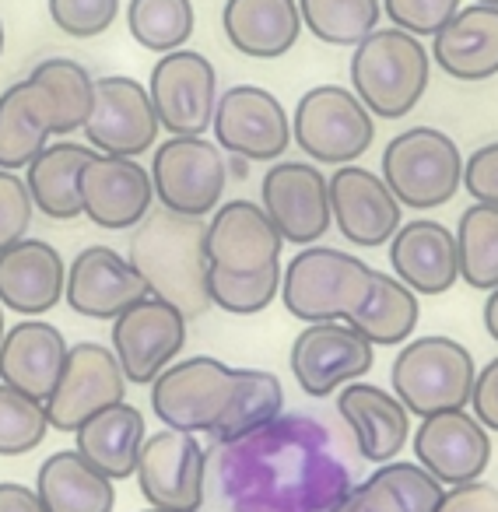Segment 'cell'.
Segmentation results:
<instances>
[{
  "instance_id": "cell-1",
  "label": "cell",
  "mask_w": 498,
  "mask_h": 512,
  "mask_svg": "<svg viewBox=\"0 0 498 512\" xmlns=\"http://www.w3.org/2000/svg\"><path fill=\"white\" fill-rule=\"evenodd\" d=\"M130 264L144 278L151 295L172 302L179 313H207V253L200 218H183L172 211H155L137 225L130 239Z\"/></svg>"
},
{
  "instance_id": "cell-2",
  "label": "cell",
  "mask_w": 498,
  "mask_h": 512,
  "mask_svg": "<svg viewBox=\"0 0 498 512\" xmlns=\"http://www.w3.org/2000/svg\"><path fill=\"white\" fill-rule=\"evenodd\" d=\"M432 60L418 36L404 29H376L351 53V92L379 120H404L421 102Z\"/></svg>"
},
{
  "instance_id": "cell-3",
  "label": "cell",
  "mask_w": 498,
  "mask_h": 512,
  "mask_svg": "<svg viewBox=\"0 0 498 512\" xmlns=\"http://www.w3.org/2000/svg\"><path fill=\"white\" fill-rule=\"evenodd\" d=\"M372 267L334 246H302L281 274V302L302 323H344L372 288Z\"/></svg>"
},
{
  "instance_id": "cell-4",
  "label": "cell",
  "mask_w": 498,
  "mask_h": 512,
  "mask_svg": "<svg viewBox=\"0 0 498 512\" xmlns=\"http://www.w3.org/2000/svg\"><path fill=\"white\" fill-rule=\"evenodd\" d=\"M474 379V355L460 341L439 334L407 341L390 365L393 397L407 407V414H418V418L463 411L474 393Z\"/></svg>"
},
{
  "instance_id": "cell-5",
  "label": "cell",
  "mask_w": 498,
  "mask_h": 512,
  "mask_svg": "<svg viewBox=\"0 0 498 512\" xmlns=\"http://www.w3.org/2000/svg\"><path fill=\"white\" fill-rule=\"evenodd\" d=\"M383 183L404 207L432 211L463 186V155L442 130L411 127L383 148Z\"/></svg>"
},
{
  "instance_id": "cell-6",
  "label": "cell",
  "mask_w": 498,
  "mask_h": 512,
  "mask_svg": "<svg viewBox=\"0 0 498 512\" xmlns=\"http://www.w3.org/2000/svg\"><path fill=\"white\" fill-rule=\"evenodd\" d=\"M292 137L313 162L355 165L376 141V116L351 88L316 85L295 106Z\"/></svg>"
},
{
  "instance_id": "cell-7",
  "label": "cell",
  "mask_w": 498,
  "mask_h": 512,
  "mask_svg": "<svg viewBox=\"0 0 498 512\" xmlns=\"http://www.w3.org/2000/svg\"><path fill=\"white\" fill-rule=\"evenodd\" d=\"M148 172L158 204L183 218L214 214L225 197V151L207 137H169L155 148Z\"/></svg>"
},
{
  "instance_id": "cell-8",
  "label": "cell",
  "mask_w": 498,
  "mask_h": 512,
  "mask_svg": "<svg viewBox=\"0 0 498 512\" xmlns=\"http://www.w3.org/2000/svg\"><path fill=\"white\" fill-rule=\"evenodd\" d=\"M235 397V369L211 355L172 362L151 383V411L165 428L200 435L214 432Z\"/></svg>"
},
{
  "instance_id": "cell-9",
  "label": "cell",
  "mask_w": 498,
  "mask_h": 512,
  "mask_svg": "<svg viewBox=\"0 0 498 512\" xmlns=\"http://www.w3.org/2000/svg\"><path fill=\"white\" fill-rule=\"evenodd\" d=\"M186 316L172 302L148 295L113 320L109 348L120 362L127 383L151 386L183 351Z\"/></svg>"
},
{
  "instance_id": "cell-10",
  "label": "cell",
  "mask_w": 498,
  "mask_h": 512,
  "mask_svg": "<svg viewBox=\"0 0 498 512\" xmlns=\"http://www.w3.org/2000/svg\"><path fill=\"white\" fill-rule=\"evenodd\" d=\"M214 144L246 162H278L292 144V116L257 85H232L218 95L214 106Z\"/></svg>"
},
{
  "instance_id": "cell-11",
  "label": "cell",
  "mask_w": 498,
  "mask_h": 512,
  "mask_svg": "<svg viewBox=\"0 0 498 512\" xmlns=\"http://www.w3.org/2000/svg\"><path fill=\"white\" fill-rule=\"evenodd\" d=\"M148 95L155 116L172 137H204L218 106V74L197 50L162 53L151 67Z\"/></svg>"
},
{
  "instance_id": "cell-12",
  "label": "cell",
  "mask_w": 498,
  "mask_h": 512,
  "mask_svg": "<svg viewBox=\"0 0 498 512\" xmlns=\"http://www.w3.org/2000/svg\"><path fill=\"white\" fill-rule=\"evenodd\" d=\"M155 106H151L148 85L127 78V74H109L95 81L92 116L85 123V141L99 155L116 158H141L158 144Z\"/></svg>"
},
{
  "instance_id": "cell-13",
  "label": "cell",
  "mask_w": 498,
  "mask_h": 512,
  "mask_svg": "<svg viewBox=\"0 0 498 512\" xmlns=\"http://www.w3.org/2000/svg\"><path fill=\"white\" fill-rule=\"evenodd\" d=\"M127 397V376L116 362L113 348L81 341L67 351L57 390L46 400V418L57 432H78L88 418Z\"/></svg>"
},
{
  "instance_id": "cell-14",
  "label": "cell",
  "mask_w": 498,
  "mask_h": 512,
  "mask_svg": "<svg viewBox=\"0 0 498 512\" xmlns=\"http://www.w3.org/2000/svg\"><path fill=\"white\" fill-rule=\"evenodd\" d=\"M207 456L197 435L162 428L148 435L137 456V488L151 509L197 512L204 505Z\"/></svg>"
},
{
  "instance_id": "cell-15",
  "label": "cell",
  "mask_w": 498,
  "mask_h": 512,
  "mask_svg": "<svg viewBox=\"0 0 498 512\" xmlns=\"http://www.w3.org/2000/svg\"><path fill=\"white\" fill-rule=\"evenodd\" d=\"M376 362V344L351 323H306L292 344V372L306 397H334Z\"/></svg>"
},
{
  "instance_id": "cell-16",
  "label": "cell",
  "mask_w": 498,
  "mask_h": 512,
  "mask_svg": "<svg viewBox=\"0 0 498 512\" xmlns=\"http://www.w3.org/2000/svg\"><path fill=\"white\" fill-rule=\"evenodd\" d=\"M267 218L285 242L313 246L330 232V183L313 162H274L260 183Z\"/></svg>"
},
{
  "instance_id": "cell-17",
  "label": "cell",
  "mask_w": 498,
  "mask_h": 512,
  "mask_svg": "<svg viewBox=\"0 0 498 512\" xmlns=\"http://www.w3.org/2000/svg\"><path fill=\"white\" fill-rule=\"evenodd\" d=\"M285 239L267 218V211L253 200H228L218 204L204 225L207 267L225 274H260L281 264Z\"/></svg>"
},
{
  "instance_id": "cell-18",
  "label": "cell",
  "mask_w": 498,
  "mask_h": 512,
  "mask_svg": "<svg viewBox=\"0 0 498 512\" xmlns=\"http://www.w3.org/2000/svg\"><path fill=\"white\" fill-rule=\"evenodd\" d=\"M414 456L442 488L481 481L491 463L488 428L463 407V411H442L418 421L414 432Z\"/></svg>"
},
{
  "instance_id": "cell-19",
  "label": "cell",
  "mask_w": 498,
  "mask_h": 512,
  "mask_svg": "<svg viewBox=\"0 0 498 512\" xmlns=\"http://www.w3.org/2000/svg\"><path fill=\"white\" fill-rule=\"evenodd\" d=\"M151 204H155L151 172L137 158L95 151V158L81 172V211L92 225L127 232L148 218Z\"/></svg>"
},
{
  "instance_id": "cell-20",
  "label": "cell",
  "mask_w": 498,
  "mask_h": 512,
  "mask_svg": "<svg viewBox=\"0 0 498 512\" xmlns=\"http://www.w3.org/2000/svg\"><path fill=\"white\" fill-rule=\"evenodd\" d=\"M330 183V218L337 232L362 249H379L400 228V200L379 172L362 165H341Z\"/></svg>"
},
{
  "instance_id": "cell-21",
  "label": "cell",
  "mask_w": 498,
  "mask_h": 512,
  "mask_svg": "<svg viewBox=\"0 0 498 512\" xmlns=\"http://www.w3.org/2000/svg\"><path fill=\"white\" fill-rule=\"evenodd\" d=\"M148 285L127 256L109 246H88L67 267L64 299L88 320H116L123 309L148 299Z\"/></svg>"
},
{
  "instance_id": "cell-22",
  "label": "cell",
  "mask_w": 498,
  "mask_h": 512,
  "mask_svg": "<svg viewBox=\"0 0 498 512\" xmlns=\"http://www.w3.org/2000/svg\"><path fill=\"white\" fill-rule=\"evenodd\" d=\"M64 256L43 239H22L0 253V306L39 320L64 299Z\"/></svg>"
},
{
  "instance_id": "cell-23",
  "label": "cell",
  "mask_w": 498,
  "mask_h": 512,
  "mask_svg": "<svg viewBox=\"0 0 498 512\" xmlns=\"http://www.w3.org/2000/svg\"><path fill=\"white\" fill-rule=\"evenodd\" d=\"M67 341L53 323L46 320H22L0 341V383L25 397L46 400L57 390V379L67 362Z\"/></svg>"
},
{
  "instance_id": "cell-24",
  "label": "cell",
  "mask_w": 498,
  "mask_h": 512,
  "mask_svg": "<svg viewBox=\"0 0 498 512\" xmlns=\"http://www.w3.org/2000/svg\"><path fill=\"white\" fill-rule=\"evenodd\" d=\"M390 267L414 295H442L460 278L456 235L432 218H414L390 239Z\"/></svg>"
},
{
  "instance_id": "cell-25",
  "label": "cell",
  "mask_w": 498,
  "mask_h": 512,
  "mask_svg": "<svg viewBox=\"0 0 498 512\" xmlns=\"http://www.w3.org/2000/svg\"><path fill=\"white\" fill-rule=\"evenodd\" d=\"M337 411L355 435L358 456L369 463H390L411 439V414L383 386L348 383L337 393Z\"/></svg>"
},
{
  "instance_id": "cell-26",
  "label": "cell",
  "mask_w": 498,
  "mask_h": 512,
  "mask_svg": "<svg viewBox=\"0 0 498 512\" xmlns=\"http://www.w3.org/2000/svg\"><path fill=\"white\" fill-rule=\"evenodd\" d=\"M221 29L235 53L249 60H278L299 43V0H225Z\"/></svg>"
},
{
  "instance_id": "cell-27",
  "label": "cell",
  "mask_w": 498,
  "mask_h": 512,
  "mask_svg": "<svg viewBox=\"0 0 498 512\" xmlns=\"http://www.w3.org/2000/svg\"><path fill=\"white\" fill-rule=\"evenodd\" d=\"M432 60L446 78L488 81L498 74V8L467 4L432 36Z\"/></svg>"
},
{
  "instance_id": "cell-28",
  "label": "cell",
  "mask_w": 498,
  "mask_h": 512,
  "mask_svg": "<svg viewBox=\"0 0 498 512\" xmlns=\"http://www.w3.org/2000/svg\"><path fill=\"white\" fill-rule=\"evenodd\" d=\"M57 106L39 81L25 78L0 95V169L18 172L50 144Z\"/></svg>"
},
{
  "instance_id": "cell-29",
  "label": "cell",
  "mask_w": 498,
  "mask_h": 512,
  "mask_svg": "<svg viewBox=\"0 0 498 512\" xmlns=\"http://www.w3.org/2000/svg\"><path fill=\"white\" fill-rule=\"evenodd\" d=\"M148 439L144 428V414L134 404L120 400V404L106 407L95 418L74 432V449L92 463L95 470L109 477V481H127L137 470V456Z\"/></svg>"
},
{
  "instance_id": "cell-30",
  "label": "cell",
  "mask_w": 498,
  "mask_h": 512,
  "mask_svg": "<svg viewBox=\"0 0 498 512\" xmlns=\"http://www.w3.org/2000/svg\"><path fill=\"white\" fill-rule=\"evenodd\" d=\"M36 495L46 512H113L116 488L78 449H57L39 463Z\"/></svg>"
},
{
  "instance_id": "cell-31",
  "label": "cell",
  "mask_w": 498,
  "mask_h": 512,
  "mask_svg": "<svg viewBox=\"0 0 498 512\" xmlns=\"http://www.w3.org/2000/svg\"><path fill=\"white\" fill-rule=\"evenodd\" d=\"M95 158L88 144L57 141L46 144L25 169V186L32 193L36 211L53 221H74L81 211V172Z\"/></svg>"
},
{
  "instance_id": "cell-32",
  "label": "cell",
  "mask_w": 498,
  "mask_h": 512,
  "mask_svg": "<svg viewBox=\"0 0 498 512\" xmlns=\"http://www.w3.org/2000/svg\"><path fill=\"white\" fill-rule=\"evenodd\" d=\"M418 316H421L418 295L397 274L376 271L365 302L344 323H351L358 334L369 337L376 348L379 344L383 348H397V344L411 341L414 327H418Z\"/></svg>"
},
{
  "instance_id": "cell-33",
  "label": "cell",
  "mask_w": 498,
  "mask_h": 512,
  "mask_svg": "<svg viewBox=\"0 0 498 512\" xmlns=\"http://www.w3.org/2000/svg\"><path fill=\"white\" fill-rule=\"evenodd\" d=\"M281 411H285V390H281V379L274 372L235 369V397L225 418L214 425L211 439L221 446H232V442H242L274 425Z\"/></svg>"
},
{
  "instance_id": "cell-34",
  "label": "cell",
  "mask_w": 498,
  "mask_h": 512,
  "mask_svg": "<svg viewBox=\"0 0 498 512\" xmlns=\"http://www.w3.org/2000/svg\"><path fill=\"white\" fill-rule=\"evenodd\" d=\"M460 278L477 292L498 288V207L470 204L456 225Z\"/></svg>"
},
{
  "instance_id": "cell-35",
  "label": "cell",
  "mask_w": 498,
  "mask_h": 512,
  "mask_svg": "<svg viewBox=\"0 0 498 512\" xmlns=\"http://www.w3.org/2000/svg\"><path fill=\"white\" fill-rule=\"evenodd\" d=\"M299 15L306 32L320 43L355 50L369 32L379 29L383 0H299Z\"/></svg>"
},
{
  "instance_id": "cell-36",
  "label": "cell",
  "mask_w": 498,
  "mask_h": 512,
  "mask_svg": "<svg viewBox=\"0 0 498 512\" xmlns=\"http://www.w3.org/2000/svg\"><path fill=\"white\" fill-rule=\"evenodd\" d=\"M29 78L39 81V85L53 95V106H57L53 137H67V134H74V130H85L88 116H92V102H95V78L78 60L50 57V60H43Z\"/></svg>"
},
{
  "instance_id": "cell-37",
  "label": "cell",
  "mask_w": 498,
  "mask_h": 512,
  "mask_svg": "<svg viewBox=\"0 0 498 512\" xmlns=\"http://www.w3.org/2000/svg\"><path fill=\"white\" fill-rule=\"evenodd\" d=\"M193 25L197 15L190 0H130L127 4L130 36L151 53L183 50L186 39L193 36Z\"/></svg>"
},
{
  "instance_id": "cell-38",
  "label": "cell",
  "mask_w": 498,
  "mask_h": 512,
  "mask_svg": "<svg viewBox=\"0 0 498 512\" xmlns=\"http://www.w3.org/2000/svg\"><path fill=\"white\" fill-rule=\"evenodd\" d=\"M281 274H285L281 264L267 267L260 274H225L207 267V299L221 313L257 316L281 295Z\"/></svg>"
},
{
  "instance_id": "cell-39",
  "label": "cell",
  "mask_w": 498,
  "mask_h": 512,
  "mask_svg": "<svg viewBox=\"0 0 498 512\" xmlns=\"http://www.w3.org/2000/svg\"><path fill=\"white\" fill-rule=\"evenodd\" d=\"M50 432L46 404L0 383V456H25L43 446Z\"/></svg>"
},
{
  "instance_id": "cell-40",
  "label": "cell",
  "mask_w": 498,
  "mask_h": 512,
  "mask_svg": "<svg viewBox=\"0 0 498 512\" xmlns=\"http://www.w3.org/2000/svg\"><path fill=\"white\" fill-rule=\"evenodd\" d=\"M50 18L71 39H95L113 29L120 0H50Z\"/></svg>"
},
{
  "instance_id": "cell-41",
  "label": "cell",
  "mask_w": 498,
  "mask_h": 512,
  "mask_svg": "<svg viewBox=\"0 0 498 512\" xmlns=\"http://www.w3.org/2000/svg\"><path fill=\"white\" fill-rule=\"evenodd\" d=\"M386 484L400 495L407 512H435L442 502V484L428 474L421 463H404V460H390L376 470Z\"/></svg>"
},
{
  "instance_id": "cell-42",
  "label": "cell",
  "mask_w": 498,
  "mask_h": 512,
  "mask_svg": "<svg viewBox=\"0 0 498 512\" xmlns=\"http://www.w3.org/2000/svg\"><path fill=\"white\" fill-rule=\"evenodd\" d=\"M460 11V0H383V15L393 29H404L411 36H435Z\"/></svg>"
},
{
  "instance_id": "cell-43",
  "label": "cell",
  "mask_w": 498,
  "mask_h": 512,
  "mask_svg": "<svg viewBox=\"0 0 498 512\" xmlns=\"http://www.w3.org/2000/svg\"><path fill=\"white\" fill-rule=\"evenodd\" d=\"M32 211H36V204H32L25 176L0 169V253L15 242L29 239L25 232L32 225Z\"/></svg>"
},
{
  "instance_id": "cell-44",
  "label": "cell",
  "mask_w": 498,
  "mask_h": 512,
  "mask_svg": "<svg viewBox=\"0 0 498 512\" xmlns=\"http://www.w3.org/2000/svg\"><path fill=\"white\" fill-rule=\"evenodd\" d=\"M463 186L474 197V204L498 207V141L481 144L463 162Z\"/></svg>"
},
{
  "instance_id": "cell-45",
  "label": "cell",
  "mask_w": 498,
  "mask_h": 512,
  "mask_svg": "<svg viewBox=\"0 0 498 512\" xmlns=\"http://www.w3.org/2000/svg\"><path fill=\"white\" fill-rule=\"evenodd\" d=\"M330 512H407L400 495L383 481L379 474H372L369 481H362L355 491L341 498Z\"/></svg>"
},
{
  "instance_id": "cell-46",
  "label": "cell",
  "mask_w": 498,
  "mask_h": 512,
  "mask_svg": "<svg viewBox=\"0 0 498 512\" xmlns=\"http://www.w3.org/2000/svg\"><path fill=\"white\" fill-rule=\"evenodd\" d=\"M435 512H498V488L488 481L453 484L442 491V502Z\"/></svg>"
},
{
  "instance_id": "cell-47",
  "label": "cell",
  "mask_w": 498,
  "mask_h": 512,
  "mask_svg": "<svg viewBox=\"0 0 498 512\" xmlns=\"http://www.w3.org/2000/svg\"><path fill=\"white\" fill-rule=\"evenodd\" d=\"M470 407H474V418L488 432H498V358H491L484 369H477Z\"/></svg>"
},
{
  "instance_id": "cell-48",
  "label": "cell",
  "mask_w": 498,
  "mask_h": 512,
  "mask_svg": "<svg viewBox=\"0 0 498 512\" xmlns=\"http://www.w3.org/2000/svg\"><path fill=\"white\" fill-rule=\"evenodd\" d=\"M0 512H46L36 488H25L18 481H0Z\"/></svg>"
},
{
  "instance_id": "cell-49",
  "label": "cell",
  "mask_w": 498,
  "mask_h": 512,
  "mask_svg": "<svg viewBox=\"0 0 498 512\" xmlns=\"http://www.w3.org/2000/svg\"><path fill=\"white\" fill-rule=\"evenodd\" d=\"M484 330L491 341H498V288H491L488 302H484Z\"/></svg>"
},
{
  "instance_id": "cell-50",
  "label": "cell",
  "mask_w": 498,
  "mask_h": 512,
  "mask_svg": "<svg viewBox=\"0 0 498 512\" xmlns=\"http://www.w3.org/2000/svg\"><path fill=\"white\" fill-rule=\"evenodd\" d=\"M4 334H8V327H4V306H0V341H4Z\"/></svg>"
},
{
  "instance_id": "cell-51",
  "label": "cell",
  "mask_w": 498,
  "mask_h": 512,
  "mask_svg": "<svg viewBox=\"0 0 498 512\" xmlns=\"http://www.w3.org/2000/svg\"><path fill=\"white\" fill-rule=\"evenodd\" d=\"M474 4H488V8H498V0H474Z\"/></svg>"
},
{
  "instance_id": "cell-52",
  "label": "cell",
  "mask_w": 498,
  "mask_h": 512,
  "mask_svg": "<svg viewBox=\"0 0 498 512\" xmlns=\"http://www.w3.org/2000/svg\"><path fill=\"white\" fill-rule=\"evenodd\" d=\"M0 53H4V22H0Z\"/></svg>"
},
{
  "instance_id": "cell-53",
  "label": "cell",
  "mask_w": 498,
  "mask_h": 512,
  "mask_svg": "<svg viewBox=\"0 0 498 512\" xmlns=\"http://www.w3.org/2000/svg\"><path fill=\"white\" fill-rule=\"evenodd\" d=\"M144 512H169V509H144Z\"/></svg>"
}]
</instances>
